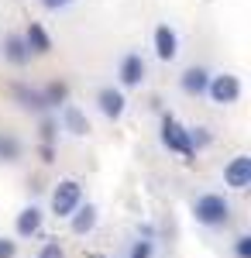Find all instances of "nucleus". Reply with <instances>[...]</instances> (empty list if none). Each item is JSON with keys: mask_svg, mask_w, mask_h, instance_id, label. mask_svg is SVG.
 Segmentation results:
<instances>
[{"mask_svg": "<svg viewBox=\"0 0 251 258\" xmlns=\"http://www.w3.org/2000/svg\"><path fill=\"white\" fill-rule=\"evenodd\" d=\"M11 97H14V103H18L21 110H31V114H48V107H45V97H41L38 86L14 83V86H11Z\"/></svg>", "mask_w": 251, "mask_h": 258, "instance_id": "obj_10", "label": "nucleus"}, {"mask_svg": "<svg viewBox=\"0 0 251 258\" xmlns=\"http://www.w3.org/2000/svg\"><path fill=\"white\" fill-rule=\"evenodd\" d=\"M207 83H210V69H207V66H190V69H182V76H179V90H182L186 97H203V93H207Z\"/></svg>", "mask_w": 251, "mask_h": 258, "instance_id": "obj_14", "label": "nucleus"}, {"mask_svg": "<svg viewBox=\"0 0 251 258\" xmlns=\"http://www.w3.org/2000/svg\"><path fill=\"white\" fill-rule=\"evenodd\" d=\"M38 155H41V162H45V165H52V162H55V148H52V145H41Z\"/></svg>", "mask_w": 251, "mask_h": 258, "instance_id": "obj_25", "label": "nucleus"}, {"mask_svg": "<svg viewBox=\"0 0 251 258\" xmlns=\"http://www.w3.org/2000/svg\"><path fill=\"white\" fill-rule=\"evenodd\" d=\"M38 138H41V145H55V138H58V120L52 117V114H41V120H38Z\"/></svg>", "mask_w": 251, "mask_h": 258, "instance_id": "obj_18", "label": "nucleus"}, {"mask_svg": "<svg viewBox=\"0 0 251 258\" xmlns=\"http://www.w3.org/2000/svg\"><path fill=\"white\" fill-rule=\"evenodd\" d=\"M41 97H45L48 114H52V110H58V107H66V103H69V83L52 80L48 86H41Z\"/></svg>", "mask_w": 251, "mask_h": 258, "instance_id": "obj_17", "label": "nucleus"}, {"mask_svg": "<svg viewBox=\"0 0 251 258\" xmlns=\"http://www.w3.org/2000/svg\"><path fill=\"white\" fill-rule=\"evenodd\" d=\"M213 107H231L241 100V80L234 73H210V83H207V93Z\"/></svg>", "mask_w": 251, "mask_h": 258, "instance_id": "obj_4", "label": "nucleus"}, {"mask_svg": "<svg viewBox=\"0 0 251 258\" xmlns=\"http://www.w3.org/2000/svg\"><path fill=\"white\" fill-rule=\"evenodd\" d=\"M190 141H193V152H200V148L210 145V131L207 127H190Z\"/></svg>", "mask_w": 251, "mask_h": 258, "instance_id": "obj_19", "label": "nucleus"}, {"mask_svg": "<svg viewBox=\"0 0 251 258\" xmlns=\"http://www.w3.org/2000/svg\"><path fill=\"white\" fill-rule=\"evenodd\" d=\"M224 186L234 189V193H244L251 186V155H234L227 165H224Z\"/></svg>", "mask_w": 251, "mask_h": 258, "instance_id": "obj_8", "label": "nucleus"}, {"mask_svg": "<svg viewBox=\"0 0 251 258\" xmlns=\"http://www.w3.org/2000/svg\"><path fill=\"white\" fill-rule=\"evenodd\" d=\"M58 127L69 135V138H86L90 135V117L79 110L76 103H66V107H58Z\"/></svg>", "mask_w": 251, "mask_h": 258, "instance_id": "obj_9", "label": "nucleus"}, {"mask_svg": "<svg viewBox=\"0 0 251 258\" xmlns=\"http://www.w3.org/2000/svg\"><path fill=\"white\" fill-rule=\"evenodd\" d=\"M83 203V186L79 179H58L55 189H52V214L58 220H69L76 214V207Z\"/></svg>", "mask_w": 251, "mask_h": 258, "instance_id": "obj_3", "label": "nucleus"}, {"mask_svg": "<svg viewBox=\"0 0 251 258\" xmlns=\"http://www.w3.org/2000/svg\"><path fill=\"white\" fill-rule=\"evenodd\" d=\"M0 55H4V62H11L14 69H21V66L31 62V52H28V45H24V38H21L18 31L4 35V41H0Z\"/></svg>", "mask_w": 251, "mask_h": 258, "instance_id": "obj_13", "label": "nucleus"}, {"mask_svg": "<svg viewBox=\"0 0 251 258\" xmlns=\"http://www.w3.org/2000/svg\"><path fill=\"white\" fill-rule=\"evenodd\" d=\"M97 220H100L97 203H79L76 214L69 217V231H73L76 238H86V234H93V231H97Z\"/></svg>", "mask_w": 251, "mask_h": 258, "instance_id": "obj_11", "label": "nucleus"}, {"mask_svg": "<svg viewBox=\"0 0 251 258\" xmlns=\"http://www.w3.org/2000/svg\"><path fill=\"white\" fill-rule=\"evenodd\" d=\"M155 255V244L152 241H135L131 244V251H128V258H152Z\"/></svg>", "mask_w": 251, "mask_h": 258, "instance_id": "obj_20", "label": "nucleus"}, {"mask_svg": "<svg viewBox=\"0 0 251 258\" xmlns=\"http://www.w3.org/2000/svg\"><path fill=\"white\" fill-rule=\"evenodd\" d=\"M24 155V145L14 131H0V165H18Z\"/></svg>", "mask_w": 251, "mask_h": 258, "instance_id": "obj_16", "label": "nucleus"}, {"mask_svg": "<svg viewBox=\"0 0 251 258\" xmlns=\"http://www.w3.org/2000/svg\"><path fill=\"white\" fill-rule=\"evenodd\" d=\"M148 80V62L141 59V52H124L117 62V86L120 90H138Z\"/></svg>", "mask_w": 251, "mask_h": 258, "instance_id": "obj_5", "label": "nucleus"}, {"mask_svg": "<svg viewBox=\"0 0 251 258\" xmlns=\"http://www.w3.org/2000/svg\"><path fill=\"white\" fill-rule=\"evenodd\" d=\"M41 224H45L41 207H38V203H28L18 217H14V234H18V238H35V234L41 231Z\"/></svg>", "mask_w": 251, "mask_h": 258, "instance_id": "obj_12", "label": "nucleus"}, {"mask_svg": "<svg viewBox=\"0 0 251 258\" xmlns=\"http://www.w3.org/2000/svg\"><path fill=\"white\" fill-rule=\"evenodd\" d=\"M38 258H66V248H62L58 241H45L41 251H38Z\"/></svg>", "mask_w": 251, "mask_h": 258, "instance_id": "obj_21", "label": "nucleus"}, {"mask_svg": "<svg viewBox=\"0 0 251 258\" xmlns=\"http://www.w3.org/2000/svg\"><path fill=\"white\" fill-rule=\"evenodd\" d=\"M193 217L203 227H227L231 224V200L224 193H203L193 200Z\"/></svg>", "mask_w": 251, "mask_h": 258, "instance_id": "obj_1", "label": "nucleus"}, {"mask_svg": "<svg viewBox=\"0 0 251 258\" xmlns=\"http://www.w3.org/2000/svg\"><path fill=\"white\" fill-rule=\"evenodd\" d=\"M234 255H237V258H251V238H248V234L234 238Z\"/></svg>", "mask_w": 251, "mask_h": 258, "instance_id": "obj_22", "label": "nucleus"}, {"mask_svg": "<svg viewBox=\"0 0 251 258\" xmlns=\"http://www.w3.org/2000/svg\"><path fill=\"white\" fill-rule=\"evenodd\" d=\"M0 258H18V241L0 234Z\"/></svg>", "mask_w": 251, "mask_h": 258, "instance_id": "obj_23", "label": "nucleus"}, {"mask_svg": "<svg viewBox=\"0 0 251 258\" xmlns=\"http://www.w3.org/2000/svg\"><path fill=\"white\" fill-rule=\"evenodd\" d=\"M158 141H162V148H169V152H175V155H182L186 162L196 159L193 141H190V127H186V124H179L172 114H162V131H158Z\"/></svg>", "mask_w": 251, "mask_h": 258, "instance_id": "obj_2", "label": "nucleus"}, {"mask_svg": "<svg viewBox=\"0 0 251 258\" xmlns=\"http://www.w3.org/2000/svg\"><path fill=\"white\" fill-rule=\"evenodd\" d=\"M41 7H45V11H52V14H55V11H66V7H69V4H76V0H38Z\"/></svg>", "mask_w": 251, "mask_h": 258, "instance_id": "obj_24", "label": "nucleus"}, {"mask_svg": "<svg viewBox=\"0 0 251 258\" xmlns=\"http://www.w3.org/2000/svg\"><path fill=\"white\" fill-rule=\"evenodd\" d=\"M97 110L107 120H120L128 114V97L120 86H100L97 90Z\"/></svg>", "mask_w": 251, "mask_h": 258, "instance_id": "obj_7", "label": "nucleus"}, {"mask_svg": "<svg viewBox=\"0 0 251 258\" xmlns=\"http://www.w3.org/2000/svg\"><path fill=\"white\" fill-rule=\"evenodd\" d=\"M21 38H24V45H28V52H31V55H48V52H52V35L41 28L38 21H31V24L24 28V35H21Z\"/></svg>", "mask_w": 251, "mask_h": 258, "instance_id": "obj_15", "label": "nucleus"}, {"mask_svg": "<svg viewBox=\"0 0 251 258\" xmlns=\"http://www.w3.org/2000/svg\"><path fill=\"white\" fill-rule=\"evenodd\" d=\"M152 48L158 62H175L179 59V31L172 24H158L152 31Z\"/></svg>", "mask_w": 251, "mask_h": 258, "instance_id": "obj_6", "label": "nucleus"}]
</instances>
